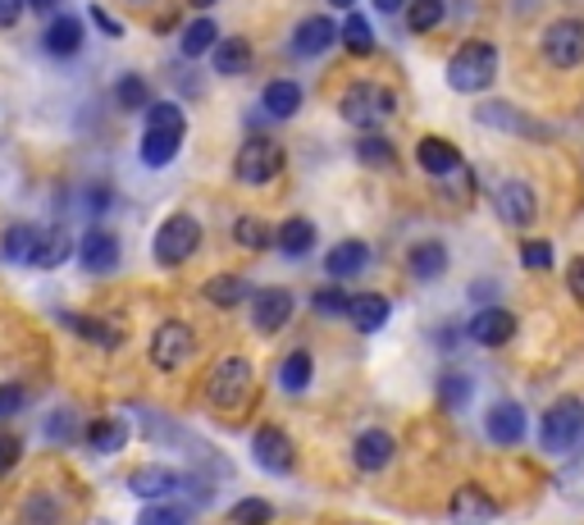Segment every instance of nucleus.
<instances>
[{
	"mask_svg": "<svg viewBox=\"0 0 584 525\" xmlns=\"http://www.w3.org/2000/svg\"><path fill=\"white\" fill-rule=\"evenodd\" d=\"M206 402L219 411H238L252 398V361L247 357H219L206 370V384H202Z\"/></svg>",
	"mask_w": 584,
	"mask_h": 525,
	"instance_id": "obj_1",
	"label": "nucleus"
},
{
	"mask_svg": "<svg viewBox=\"0 0 584 525\" xmlns=\"http://www.w3.org/2000/svg\"><path fill=\"white\" fill-rule=\"evenodd\" d=\"M493 79H498V51H493L489 42H465V47H457V55L448 60V83H452V92L475 96V92H484Z\"/></svg>",
	"mask_w": 584,
	"mask_h": 525,
	"instance_id": "obj_2",
	"label": "nucleus"
},
{
	"mask_svg": "<svg viewBox=\"0 0 584 525\" xmlns=\"http://www.w3.org/2000/svg\"><path fill=\"white\" fill-rule=\"evenodd\" d=\"M393 110H398V96L388 87H379V83H352L338 101V115L352 128H375V124H383L388 115H393Z\"/></svg>",
	"mask_w": 584,
	"mask_h": 525,
	"instance_id": "obj_3",
	"label": "nucleus"
},
{
	"mask_svg": "<svg viewBox=\"0 0 584 525\" xmlns=\"http://www.w3.org/2000/svg\"><path fill=\"white\" fill-rule=\"evenodd\" d=\"M233 174H238V183H247V187L275 183L284 174V146L275 137H247L238 146V156H233Z\"/></svg>",
	"mask_w": 584,
	"mask_h": 525,
	"instance_id": "obj_4",
	"label": "nucleus"
},
{
	"mask_svg": "<svg viewBox=\"0 0 584 525\" xmlns=\"http://www.w3.org/2000/svg\"><path fill=\"white\" fill-rule=\"evenodd\" d=\"M580 439H584V402L580 398H562L543 411V425H539L543 453H571Z\"/></svg>",
	"mask_w": 584,
	"mask_h": 525,
	"instance_id": "obj_5",
	"label": "nucleus"
},
{
	"mask_svg": "<svg viewBox=\"0 0 584 525\" xmlns=\"http://www.w3.org/2000/svg\"><path fill=\"white\" fill-rule=\"evenodd\" d=\"M155 260H161V266H183V260H192L197 256V247H202V224L192 219V215H170L161 229H155Z\"/></svg>",
	"mask_w": 584,
	"mask_h": 525,
	"instance_id": "obj_6",
	"label": "nucleus"
},
{
	"mask_svg": "<svg viewBox=\"0 0 584 525\" xmlns=\"http://www.w3.org/2000/svg\"><path fill=\"white\" fill-rule=\"evenodd\" d=\"M192 357H197V333H192V325L165 320L161 329L151 333V366H155V370H178V366H187Z\"/></svg>",
	"mask_w": 584,
	"mask_h": 525,
	"instance_id": "obj_7",
	"label": "nucleus"
},
{
	"mask_svg": "<svg viewBox=\"0 0 584 525\" xmlns=\"http://www.w3.org/2000/svg\"><path fill=\"white\" fill-rule=\"evenodd\" d=\"M493 210L502 224H512V229H530V224L539 219V197L534 187L525 178H502L493 187Z\"/></svg>",
	"mask_w": 584,
	"mask_h": 525,
	"instance_id": "obj_8",
	"label": "nucleus"
},
{
	"mask_svg": "<svg viewBox=\"0 0 584 525\" xmlns=\"http://www.w3.org/2000/svg\"><path fill=\"white\" fill-rule=\"evenodd\" d=\"M543 60L557 69L584 64V23L580 19H557L543 28Z\"/></svg>",
	"mask_w": 584,
	"mask_h": 525,
	"instance_id": "obj_9",
	"label": "nucleus"
},
{
	"mask_svg": "<svg viewBox=\"0 0 584 525\" xmlns=\"http://www.w3.org/2000/svg\"><path fill=\"white\" fill-rule=\"evenodd\" d=\"M252 457L269 475H288L297 466V447H293V439L279 425H256V434H252Z\"/></svg>",
	"mask_w": 584,
	"mask_h": 525,
	"instance_id": "obj_10",
	"label": "nucleus"
},
{
	"mask_svg": "<svg viewBox=\"0 0 584 525\" xmlns=\"http://www.w3.org/2000/svg\"><path fill=\"white\" fill-rule=\"evenodd\" d=\"M475 120L489 124V128H502V133H521V137H530V142H553V128H543L539 120L521 115V110H512L508 101H484V105L475 110Z\"/></svg>",
	"mask_w": 584,
	"mask_h": 525,
	"instance_id": "obj_11",
	"label": "nucleus"
},
{
	"mask_svg": "<svg viewBox=\"0 0 584 525\" xmlns=\"http://www.w3.org/2000/svg\"><path fill=\"white\" fill-rule=\"evenodd\" d=\"M293 311H297V302H293L288 288H260L252 297V329L256 333H279L293 320Z\"/></svg>",
	"mask_w": 584,
	"mask_h": 525,
	"instance_id": "obj_12",
	"label": "nucleus"
},
{
	"mask_svg": "<svg viewBox=\"0 0 584 525\" xmlns=\"http://www.w3.org/2000/svg\"><path fill=\"white\" fill-rule=\"evenodd\" d=\"M484 430H489V439H493L498 447H516V443L525 439V430H530L525 406L512 402V398L493 402V406H489V416H484Z\"/></svg>",
	"mask_w": 584,
	"mask_h": 525,
	"instance_id": "obj_13",
	"label": "nucleus"
},
{
	"mask_svg": "<svg viewBox=\"0 0 584 525\" xmlns=\"http://www.w3.org/2000/svg\"><path fill=\"white\" fill-rule=\"evenodd\" d=\"M129 490L137 498H146V503H165V498H174V494L187 490V475H178L170 466H142V471L129 475Z\"/></svg>",
	"mask_w": 584,
	"mask_h": 525,
	"instance_id": "obj_14",
	"label": "nucleus"
},
{
	"mask_svg": "<svg viewBox=\"0 0 584 525\" xmlns=\"http://www.w3.org/2000/svg\"><path fill=\"white\" fill-rule=\"evenodd\" d=\"M78 260H83L88 275H110L120 266V238L110 229H88L83 243H78Z\"/></svg>",
	"mask_w": 584,
	"mask_h": 525,
	"instance_id": "obj_15",
	"label": "nucleus"
},
{
	"mask_svg": "<svg viewBox=\"0 0 584 525\" xmlns=\"http://www.w3.org/2000/svg\"><path fill=\"white\" fill-rule=\"evenodd\" d=\"M334 42H338V23H334L329 14H310V19H301V28L293 32V55L316 60V55H325Z\"/></svg>",
	"mask_w": 584,
	"mask_h": 525,
	"instance_id": "obj_16",
	"label": "nucleus"
},
{
	"mask_svg": "<svg viewBox=\"0 0 584 525\" xmlns=\"http://www.w3.org/2000/svg\"><path fill=\"white\" fill-rule=\"evenodd\" d=\"M183 133L187 128H170V124H146L142 133V165L151 169H165L174 156H178V146H183Z\"/></svg>",
	"mask_w": 584,
	"mask_h": 525,
	"instance_id": "obj_17",
	"label": "nucleus"
},
{
	"mask_svg": "<svg viewBox=\"0 0 584 525\" xmlns=\"http://www.w3.org/2000/svg\"><path fill=\"white\" fill-rule=\"evenodd\" d=\"M512 333H516V316L502 311V307H484V311H475V320H471V339H475L480 348H502V343H512Z\"/></svg>",
	"mask_w": 584,
	"mask_h": 525,
	"instance_id": "obj_18",
	"label": "nucleus"
},
{
	"mask_svg": "<svg viewBox=\"0 0 584 525\" xmlns=\"http://www.w3.org/2000/svg\"><path fill=\"white\" fill-rule=\"evenodd\" d=\"M393 453H398V443H393V434H388V430H361L357 443H352L357 471H383L388 462H393Z\"/></svg>",
	"mask_w": 584,
	"mask_h": 525,
	"instance_id": "obj_19",
	"label": "nucleus"
},
{
	"mask_svg": "<svg viewBox=\"0 0 584 525\" xmlns=\"http://www.w3.org/2000/svg\"><path fill=\"white\" fill-rule=\"evenodd\" d=\"M416 161H420L424 174H434V178H452L457 169H465V165H461V152H457L448 137H420Z\"/></svg>",
	"mask_w": 584,
	"mask_h": 525,
	"instance_id": "obj_20",
	"label": "nucleus"
},
{
	"mask_svg": "<svg viewBox=\"0 0 584 525\" xmlns=\"http://www.w3.org/2000/svg\"><path fill=\"white\" fill-rule=\"evenodd\" d=\"M448 512H452L457 525H489L498 516V503L484 490H475V484H465V490L452 494V507Z\"/></svg>",
	"mask_w": 584,
	"mask_h": 525,
	"instance_id": "obj_21",
	"label": "nucleus"
},
{
	"mask_svg": "<svg viewBox=\"0 0 584 525\" xmlns=\"http://www.w3.org/2000/svg\"><path fill=\"white\" fill-rule=\"evenodd\" d=\"M42 47H47L55 60L78 55V51H83V23H78L73 14H55V19L47 23V32H42Z\"/></svg>",
	"mask_w": 584,
	"mask_h": 525,
	"instance_id": "obj_22",
	"label": "nucleus"
},
{
	"mask_svg": "<svg viewBox=\"0 0 584 525\" xmlns=\"http://www.w3.org/2000/svg\"><path fill=\"white\" fill-rule=\"evenodd\" d=\"M366 260H370V247H366L361 238H347V243L329 247V256H325V275H329V279H352V275L366 270Z\"/></svg>",
	"mask_w": 584,
	"mask_h": 525,
	"instance_id": "obj_23",
	"label": "nucleus"
},
{
	"mask_svg": "<svg viewBox=\"0 0 584 525\" xmlns=\"http://www.w3.org/2000/svg\"><path fill=\"white\" fill-rule=\"evenodd\" d=\"M60 320H64V329H73V333H78V339H88V343H96V348H105V352H114V348L124 343V333L114 329V325H105V320H96V316L64 311Z\"/></svg>",
	"mask_w": 584,
	"mask_h": 525,
	"instance_id": "obj_24",
	"label": "nucleus"
},
{
	"mask_svg": "<svg viewBox=\"0 0 584 525\" xmlns=\"http://www.w3.org/2000/svg\"><path fill=\"white\" fill-rule=\"evenodd\" d=\"M129 425L120 421V416H101V421H92L88 430H83V439H88V447H92V453H124V447H129Z\"/></svg>",
	"mask_w": 584,
	"mask_h": 525,
	"instance_id": "obj_25",
	"label": "nucleus"
},
{
	"mask_svg": "<svg viewBox=\"0 0 584 525\" xmlns=\"http://www.w3.org/2000/svg\"><path fill=\"white\" fill-rule=\"evenodd\" d=\"M211 60H215V73H224V79H238V73L252 69V42H247V37H219Z\"/></svg>",
	"mask_w": 584,
	"mask_h": 525,
	"instance_id": "obj_26",
	"label": "nucleus"
},
{
	"mask_svg": "<svg viewBox=\"0 0 584 525\" xmlns=\"http://www.w3.org/2000/svg\"><path fill=\"white\" fill-rule=\"evenodd\" d=\"M388 297L383 292H361V297H352V307H347V320H352L361 333H379L383 325H388Z\"/></svg>",
	"mask_w": 584,
	"mask_h": 525,
	"instance_id": "obj_27",
	"label": "nucleus"
},
{
	"mask_svg": "<svg viewBox=\"0 0 584 525\" xmlns=\"http://www.w3.org/2000/svg\"><path fill=\"white\" fill-rule=\"evenodd\" d=\"M260 105H265L269 120H293L297 110H301V87L293 79H275V83H265Z\"/></svg>",
	"mask_w": 584,
	"mask_h": 525,
	"instance_id": "obj_28",
	"label": "nucleus"
},
{
	"mask_svg": "<svg viewBox=\"0 0 584 525\" xmlns=\"http://www.w3.org/2000/svg\"><path fill=\"white\" fill-rule=\"evenodd\" d=\"M407 270H411V279H420V284H434V279L448 270V247H443V243H416L411 256H407Z\"/></svg>",
	"mask_w": 584,
	"mask_h": 525,
	"instance_id": "obj_29",
	"label": "nucleus"
},
{
	"mask_svg": "<svg viewBox=\"0 0 584 525\" xmlns=\"http://www.w3.org/2000/svg\"><path fill=\"white\" fill-rule=\"evenodd\" d=\"M275 247L288 256V260H301V256H310V247H316V224L310 219H284L279 224V234H275Z\"/></svg>",
	"mask_w": 584,
	"mask_h": 525,
	"instance_id": "obj_30",
	"label": "nucleus"
},
{
	"mask_svg": "<svg viewBox=\"0 0 584 525\" xmlns=\"http://www.w3.org/2000/svg\"><path fill=\"white\" fill-rule=\"evenodd\" d=\"M73 256V238H69V229H47L42 238H37V251H32V266L37 270H60L64 260Z\"/></svg>",
	"mask_w": 584,
	"mask_h": 525,
	"instance_id": "obj_31",
	"label": "nucleus"
},
{
	"mask_svg": "<svg viewBox=\"0 0 584 525\" xmlns=\"http://www.w3.org/2000/svg\"><path fill=\"white\" fill-rule=\"evenodd\" d=\"M247 297H252V288H247V279H243V275H215V279L206 284V302H211V307H219V311L247 302Z\"/></svg>",
	"mask_w": 584,
	"mask_h": 525,
	"instance_id": "obj_32",
	"label": "nucleus"
},
{
	"mask_svg": "<svg viewBox=\"0 0 584 525\" xmlns=\"http://www.w3.org/2000/svg\"><path fill=\"white\" fill-rule=\"evenodd\" d=\"M37 238H42V229H32V224H10V229H6V238H0V256H6V260H23V266H32Z\"/></svg>",
	"mask_w": 584,
	"mask_h": 525,
	"instance_id": "obj_33",
	"label": "nucleus"
},
{
	"mask_svg": "<svg viewBox=\"0 0 584 525\" xmlns=\"http://www.w3.org/2000/svg\"><path fill=\"white\" fill-rule=\"evenodd\" d=\"M357 161H366V165H375V169H393L398 152H393V142H388L383 133L361 128V137H357Z\"/></svg>",
	"mask_w": 584,
	"mask_h": 525,
	"instance_id": "obj_34",
	"label": "nucleus"
},
{
	"mask_svg": "<svg viewBox=\"0 0 584 525\" xmlns=\"http://www.w3.org/2000/svg\"><path fill=\"white\" fill-rule=\"evenodd\" d=\"M215 42H219V28H215L211 19H192V23H183V55H187V60L211 55Z\"/></svg>",
	"mask_w": 584,
	"mask_h": 525,
	"instance_id": "obj_35",
	"label": "nucleus"
},
{
	"mask_svg": "<svg viewBox=\"0 0 584 525\" xmlns=\"http://www.w3.org/2000/svg\"><path fill=\"white\" fill-rule=\"evenodd\" d=\"M471 393H475V380L465 370H443L439 374V402L448 411H461L465 402H471Z\"/></svg>",
	"mask_w": 584,
	"mask_h": 525,
	"instance_id": "obj_36",
	"label": "nucleus"
},
{
	"mask_svg": "<svg viewBox=\"0 0 584 525\" xmlns=\"http://www.w3.org/2000/svg\"><path fill=\"white\" fill-rule=\"evenodd\" d=\"M338 37H342V47L352 51L357 60L375 51V28H370V19H366V14H347V23L338 28Z\"/></svg>",
	"mask_w": 584,
	"mask_h": 525,
	"instance_id": "obj_37",
	"label": "nucleus"
},
{
	"mask_svg": "<svg viewBox=\"0 0 584 525\" xmlns=\"http://www.w3.org/2000/svg\"><path fill=\"white\" fill-rule=\"evenodd\" d=\"M279 384H284V393H306V389H310V352H306V348H297V352L284 357Z\"/></svg>",
	"mask_w": 584,
	"mask_h": 525,
	"instance_id": "obj_38",
	"label": "nucleus"
},
{
	"mask_svg": "<svg viewBox=\"0 0 584 525\" xmlns=\"http://www.w3.org/2000/svg\"><path fill=\"white\" fill-rule=\"evenodd\" d=\"M233 238H238V247H247V251H269V247H275V234H269V224L256 219V215H243L238 224H233Z\"/></svg>",
	"mask_w": 584,
	"mask_h": 525,
	"instance_id": "obj_39",
	"label": "nucleus"
},
{
	"mask_svg": "<svg viewBox=\"0 0 584 525\" xmlns=\"http://www.w3.org/2000/svg\"><path fill=\"white\" fill-rule=\"evenodd\" d=\"M114 101H120V110H146L151 105V87L142 73H124L120 83H114Z\"/></svg>",
	"mask_w": 584,
	"mask_h": 525,
	"instance_id": "obj_40",
	"label": "nucleus"
},
{
	"mask_svg": "<svg viewBox=\"0 0 584 525\" xmlns=\"http://www.w3.org/2000/svg\"><path fill=\"white\" fill-rule=\"evenodd\" d=\"M443 23V0H407V28L411 32H434Z\"/></svg>",
	"mask_w": 584,
	"mask_h": 525,
	"instance_id": "obj_41",
	"label": "nucleus"
},
{
	"mask_svg": "<svg viewBox=\"0 0 584 525\" xmlns=\"http://www.w3.org/2000/svg\"><path fill=\"white\" fill-rule=\"evenodd\" d=\"M19 521L23 525H55L60 521V498H51V494H28Z\"/></svg>",
	"mask_w": 584,
	"mask_h": 525,
	"instance_id": "obj_42",
	"label": "nucleus"
},
{
	"mask_svg": "<svg viewBox=\"0 0 584 525\" xmlns=\"http://www.w3.org/2000/svg\"><path fill=\"white\" fill-rule=\"evenodd\" d=\"M269 521H275V503H265V498L233 503V525H269Z\"/></svg>",
	"mask_w": 584,
	"mask_h": 525,
	"instance_id": "obj_43",
	"label": "nucleus"
},
{
	"mask_svg": "<svg viewBox=\"0 0 584 525\" xmlns=\"http://www.w3.org/2000/svg\"><path fill=\"white\" fill-rule=\"evenodd\" d=\"M310 307H316V316H347V307H352V297H347L338 284L320 288L316 297H310Z\"/></svg>",
	"mask_w": 584,
	"mask_h": 525,
	"instance_id": "obj_44",
	"label": "nucleus"
},
{
	"mask_svg": "<svg viewBox=\"0 0 584 525\" xmlns=\"http://www.w3.org/2000/svg\"><path fill=\"white\" fill-rule=\"evenodd\" d=\"M137 525H187V516L174 507V503H146Z\"/></svg>",
	"mask_w": 584,
	"mask_h": 525,
	"instance_id": "obj_45",
	"label": "nucleus"
},
{
	"mask_svg": "<svg viewBox=\"0 0 584 525\" xmlns=\"http://www.w3.org/2000/svg\"><path fill=\"white\" fill-rule=\"evenodd\" d=\"M23 457V439L14 430H0V480H6Z\"/></svg>",
	"mask_w": 584,
	"mask_h": 525,
	"instance_id": "obj_46",
	"label": "nucleus"
},
{
	"mask_svg": "<svg viewBox=\"0 0 584 525\" xmlns=\"http://www.w3.org/2000/svg\"><path fill=\"white\" fill-rule=\"evenodd\" d=\"M521 266L525 270H549L553 266V243H525L521 247Z\"/></svg>",
	"mask_w": 584,
	"mask_h": 525,
	"instance_id": "obj_47",
	"label": "nucleus"
},
{
	"mask_svg": "<svg viewBox=\"0 0 584 525\" xmlns=\"http://www.w3.org/2000/svg\"><path fill=\"white\" fill-rule=\"evenodd\" d=\"M23 402H28V389H23V384H0V421L19 416Z\"/></svg>",
	"mask_w": 584,
	"mask_h": 525,
	"instance_id": "obj_48",
	"label": "nucleus"
},
{
	"mask_svg": "<svg viewBox=\"0 0 584 525\" xmlns=\"http://www.w3.org/2000/svg\"><path fill=\"white\" fill-rule=\"evenodd\" d=\"M69 425H73V411H60V416L47 421V439H51V443H69V439H73Z\"/></svg>",
	"mask_w": 584,
	"mask_h": 525,
	"instance_id": "obj_49",
	"label": "nucleus"
},
{
	"mask_svg": "<svg viewBox=\"0 0 584 525\" xmlns=\"http://www.w3.org/2000/svg\"><path fill=\"white\" fill-rule=\"evenodd\" d=\"M88 215H105L110 210V202H114V193H110V187H88Z\"/></svg>",
	"mask_w": 584,
	"mask_h": 525,
	"instance_id": "obj_50",
	"label": "nucleus"
},
{
	"mask_svg": "<svg viewBox=\"0 0 584 525\" xmlns=\"http://www.w3.org/2000/svg\"><path fill=\"white\" fill-rule=\"evenodd\" d=\"M566 284H571V297H575V302L584 307V256H575V260H571V270H566Z\"/></svg>",
	"mask_w": 584,
	"mask_h": 525,
	"instance_id": "obj_51",
	"label": "nucleus"
},
{
	"mask_svg": "<svg viewBox=\"0 0 584 525\" xmlns=\"http://www.w3.org/2000/svg\"><path fill=\"white\" fill-rule=\"evenodd\" d=\"M23 10H28V0H0V28H14Z\"/></svg>",
	"mask_w": 584,
	"mask_h": 525,
	"instance_id": "obj_52",
	"label": "nucleus"
},
{
	"mask_svg": "<svg viewBox=\"0 0 584 525\" xmlns=\"http://www.w3.org/2000/svg\"><path fill=\"white\" fill-rule=\"evenodd\" d=\"M92 23H96V28L105 32V37H124V28H120V23H114V19H110V14L101 10V6H92Z\"/></svg>",
	"mask_w": 584,
	"mask_h": 525,
	"instance_id": "obj_53",
	"label": "nucleus"
},
{
	"mask_svg": "<svg viewBox=\"0 0 584 525\" xmlns=\"http://www.w3.org/2000/svg\"><path fill=\"white\" fill-rule=\"evenodd\" d=\"M402 6H407V0H375V10H379V14H398Z\"/></svg>",
	"mask_w": 584,
	"mask_h": 525,
	"instance_id": "obj_54",
	"label": "nucleus"
},
{
	"mask_svg": "<svg viewBox=\"0 0 584 525\" xmlns=\"http://www.w3.org/2000/svg\"><path fill=\"white\" fill-rule=\"evenodd\" d=\"M60 6V0H28V10H37V14H51Z\"/></svg>",
	"mask_w": 584,
	"mask_h": 525,
	"instance_id": "obj_55",
	"label": "nucleus"
},
{
	"mask_svg": "<svg viewBox=\"0 0 584 525\" xmlns=\"http://www.w3.org/2000/svg\"><path fill=\"white\" fill-rule=\"evenodd\" d=\"M329 6H338V10H352V0H329Z\"/></svg>",
	"mask_w": 584,
	"mask_h": 525,
	"instance_id": "obj_56",
	"label": "nucleus"
},
{
	"mask_svg": "<svg viewBox=\"0 0 584 525\" xmlns=\"http://www.w3.org/2000/svg\"><path fill=\"white\" fill-rule=\"evenodd\" d=\"M192 6H197V10H211V6H215V0H192Z\"/></svg>",
	"mask_w": 584,
	"mask_h": 525,
	"instance_id": "obj_57",
	"label": "nucleus"
},
{
	"mask_svg": "<svg viewBox=\"0 0 584 525\" xmlns=\"http://www.w3.org/2000/svg\"><path fill=\"white\" fill-rule=\"evenodd\" d=\"M129 6H151V0H129Z\"/></svg>",
	"mask_w": 584,
	"mask_h": 525,
	"instance_id": "obj_58",
	"label": "nucleus"
},
{
	"mask_svg": "<svg viewBox=\"0 0 584 525\" xmlns=\"http://www.w3.org/2000/svg\"><path fill=\"white\" fill-rule=\"evenodd\" d=\"M571 6H584V0H571Z\"/></svg>",
	"mask_w": 584,
	"mask_h": 525,
	"instance_id": "obj_59",
	"label": "nucleus"
},
{
	"mask_svg": "<svg viewBox=\"0 0 584 525\" xmlns=\"http://www.w3.org/2000/svg\"><path fill=\"white\" fill-rule=\"evenodd\" d=\"M352 525H361V521H352Z\"/></svg>",
	"mask_w": 584,
	"mask_h": 525,
	"instance_id": "obj_60",
	"label": "nucleus"
}]
</instances>
